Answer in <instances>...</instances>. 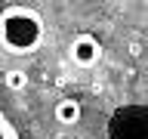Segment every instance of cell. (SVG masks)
<instances>
[{
	"label": "cell",
	"mask_w": 148,
	"mask_h": 139,
	"mask_svg": "<svg viewBox=\"0 0 148 139\" xmlns=\"http://www.w3.org/2000/svg\"><path fill=\"white\" fill-rule=\"evenodd\" d=\"M46 25L40 12L31 6H6L0 12V46L12 56H28L37 53L43 43Z\"/></svg>",
	"instance_id": "obj_1"
},
{
	"label": "cell",
	"mask_w": 148,
	"mask_h": 139,
	"mask_svg": "<svg viewBox=\"0 0 148 139\" xmlns=\"http://www.w3.org/2000/svg\"><path fill=\"white\" fill-rule=\"evenodd\" d=\"M108 139H148V105H123L108 120Z\"/></svg>",
	"instance_id": "obj_2"
},
{
	"label": "cell",
	"mask_w": 148,
	"mask_h": 139,
	"mask_svg": "<svg viewBox=\"0 0 148 139\" xmlns=\"http://www.w3.org/2000/svg\"><path fill=\"white\" fill-rule=\"evenodd\" d=\"M71 62L77 65V68H92V65L102 59V43L96 40L92 34H77L71 40Z\"/></svg>",
	"instance_id": "obj_3"
},
{
	"label": "cell",
	"mask_w": 148,
	"mask_h": 139,
	"mask_svg": "<svg viewBox=\"0 0 148 139\" xmlns=\"http://www.w3.org/2000/svg\"><path fill=\"white\" fill-rule=\"evenodd\" d=\"M56 120H59V124H65V127H71V124H77V120H80V114H83V108H80V102L77 99H71V96H68V99H59L56 102Z\"/></svg>",
	"instance_id": "obj_4"
},
{
	"label": "cell",
	"mask_w": 148,
	"mask_h": 139,
	"mask_svg": "<svg viewBox=\"0 0 148 139\" xmlns=\"http://www.w3.org/2000/svg\"><path fill=\"white\" fill-rule=\"evenodd\" d=\"M3 83H6V90H12V93L25 90V87H28V71H22V68H12V71H6Z\"/></svg>",
	"instance_id": "obj_5"
},
{
	"label": "cell",
	"mask_w": 148,
	"mask_h": 139,
	"mask_svg": "<svg viewBox=\"0 0 148 139\" xmlns=\"http://www.w3.org/2000/svg\"><path fill=\"white\" fill-rule=\"evenodd\" d=\"M0 139H18V133H16V127L9 124V118L0 111Z\"/></svg>",
	"instance_id": "obj_6"
}]
</instances>
